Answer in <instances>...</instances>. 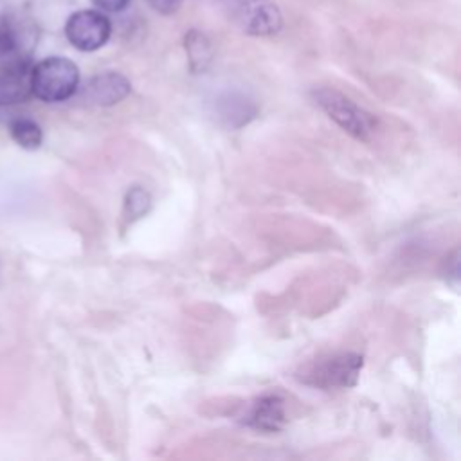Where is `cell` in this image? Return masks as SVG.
I'll return each instance as SVG.
<instances>
[{
  "label": "cell",
  "mask_w": 461,
  "mask_h": 461,
  "mask_svg": "<svg viewBox=\"0 0 461 461\" xmlns=\"http://www.w3.org/2000/svg\"><path fill=\"white\" fill-rule=\"evenodd\" d=\"M20 43L14 29L7 22H0V59H9L22 56Z\"/></svg>",
  "instance_id": "30bf717a"
},
{
  "label": "cell",
  "mask_w": 461,
  "mask_h": 461,
  "mask_svg": "<svg viewBox=\"0 0 461 461\" xmlns=\"http://www.w3.org/2000/svg\"><path fill=\"white\" fill-rule=\"evenodd\" d=\"M77 86L79 68L67 58H45L31 70V94L45 103L65 101L76 94Z\"/></svg>",
  "instance_id": "6da1fadb"
},
{
  "label": "cell",
  "mask_w": 461,
  "mask_h": 461,
  "mask_svg": "<svg viewBox=\"0 0 461 461\" xmlns=\"http://www.w3.org/2000/svg\"><path fill=\"white\" fill-rule=\"evenodd\" d=\"M315 99L339 126H342L348 133L355 135L357 139L366 140L375 131V117L362 110L358 104H355L351 99L342 95L340 92L331 88H321L315 92Z\"/></svg>",
  "instance_id": "3957f363"
},
{
  "label": "cell",
  "mask_w": 461,
  "mask_h": 461,
  "mask_svg": "<svg viewBox=\"0 0 461 461\" xmlns=\"http://www.w3.org/2000/svg\"><path fill=\"white\" fill-rule=\"evenodd\" d=\"M112 34L110 20L94 9L76 11L68 16L65 23L67 40L83 52H92L101 49Z\"/></svg>",
  "instance_id": "277c9868"
},
{
  "label": "cell",
  "mask_w": 461,
  "mask_h": 461,
  "mask_svg": "<svg viewBox=\"0 0 461 461\" xmlns=\"http://www.w3.org/2000/svg\"><path fill=\"white\" fill-rule=\"evenodd\" d=\"M148 203H149V198H148V194H146L144 191H140V189H133V191L128 194V207H130L131 214H140V212H144L146 207H148Z\"/></svg>",
  "instance_id": "8fae6325"
},
{
  "label": "cell",
  "mask_w": 461,
  "mask_h": 461,
  "mask_svg": "<svg viewBox=\"0 0 461 461\" xmlns=\"http://www.w3.org/2000/svg\"><path fill=\"white\" fill-rule=\"evenodd\" d=\"M362 367V358L357 355H340L333 357L322 364H319L315 369L310 371V376L313 380H308L321 387H348L353 385L358 371Z\"/></svg>",
  "instance_id": "8992f818"
},
{
  "label": "cell",
  "mask_w": 461,
  "mask_h": 461,
  "mask_svg": "<svg viewBox=\"0 0 461 461\" xmlns=\"http://www.w3.org/2000/svg\"><path fill=\"white\" fill-rule=\"evenodd\" d=\"M149 5L160 14H173L184 0H148Z\"/></svg>",
  "instance_id": "7c38bea8"
},
{
  "label": "cell",
  "mask_w": 461,
  "mask_h": 461,
  "mask_svg": "<svg viewBox=\"0 0 461 461\" xmlns=\"http://www.w3.org/2000/svg\"><path fill=\"white\" fill-rule=\"evenodd\" d=\"M130 90L131 86L124 76L115 72H106L88 81L85 88V95L95 104H113L124 99L130 94Z\"/></svg>",
  "instance_id": "52a82bcc"
},
{
  "label": "cell",
  "mask_w": 461,
  "mask_h": 461,
  "mask_svg": "<svg viewBox=\"0 0 461 461\" xmlns=\"http://www.w3.org/2000/svg\"><path fill=\"white\" fill-rule=\"evenodd\" d=\"M29 59L23 56L9 58L0 63V104H14L25 101L31 94Z\"/></svg>",
  "instance_id": "5b68a950"
},
{
  "label": "cell",
  "mask_w": 461,
  "mask_h": 461,
  "mask_svg": "<svg viewBox=\"0 0 461 461\" xmlns=\"http://www.w3.org/2000/svg\"><path fill=\"white\" fill-rule=\"evenodd\" d=\"M11 139L23 149H36L41 146L43 131L40 124L27 117H18L9 122Z\"/></svg>",
  "instance_id": "9c48e42d"
},
{
  "label": "cell",
  "mask_w": 461,
  "mask_h": 461,
  "mask_svg": "<svg viewBox=\"0 0 461 461\" xmlns=\"http://www.w3.org/2000/svg\"><path fill=\"white\" fill-rule=\"evenodd\" d=\"M249 423L256 429L261 430H277L285 423V411H283V402L277 396H265L261 398L250 416Z\"/></svg>",
  "instance_id": "ba28073f"
},
{
  "label": "cell",
  "mask_w": 461,
  "mask_h": 461,
  "mask_svg": "<svg viewBox=\"0 0 461 461\" xmlns=\"http://www.w3.org/2000/svg\"><path fill=\"white\" fill-rule=\"evenodd\" d=\"M229 18L247 34L274 36L283 25L277 5L270 0H223Z\"/></svg>",
  "instance_id": "7a4b0ae2"
},
{
  "label": "cell",
  "mask_w": 461,
  "mask_h": 461,
  "mask_svg": "<svg viewBox=\"0 0 461 461\" xmlns=\"http://www.w3.org/2000/svg\"><path fill=\"white\" fill-rule=\"evenodd\" d=\"M92 2H94L101 11L119 13V11H124L131 0H92Z\"/></svg>",
  "instance_id": "4fadbf2b"
}]
</instances>
